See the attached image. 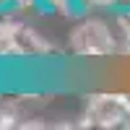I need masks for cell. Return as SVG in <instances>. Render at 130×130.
<instances>
[{"label":"cell","mask_w":130,"mask_h":130,"mask_svg":"<svg viewBox=\"0 0 130 130\" xmlns=\"http://www.w3.org/2000/svg\"><path fill=\"white\" fill-rule=\"evenodd\" d=\"M86 117L99 127H130V96L102 94L89 102Z\"/></svg>","instance_id":"cell-2"},{"label":"cell","mask_w":130,"mask_h":130,"mask_svg":"<svg viewBox=\"0 0 130 130\" xmlns=\"http://www.w3.org/2000/svg\"><path fill=\"white\" fill-rule=\"evenodd\" d=\"M70 44L75 55L86 57H107L120 50V39H117V29L109 26L102 18H86L83 24L70 34Z\"/></svg>","instance_id":"cell-1"}]
</instances>
